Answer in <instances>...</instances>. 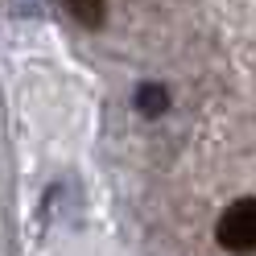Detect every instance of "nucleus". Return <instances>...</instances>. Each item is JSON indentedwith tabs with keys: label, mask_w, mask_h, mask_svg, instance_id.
<instances>
[{
	"label": "nucleus",
	"mask_w": 256,
	"mask_h": 256,
	"mask_svg": "<svg viewBox=\"0 0 256 256\" xmlns=\"http://www.w3.org/2000/svg\"><path fill=\"white\" fill-rule=\"evenodd\" d=\"M215 240L232 256H252L256 252V198H236L215 223Z\"/></svg>",
	"instance_id": "f257e3e1"
},
{
	"label": "nucleus",
	"mask_w": 256,
	"mask_h": 256,
	"mask_svg": "<svg viewBox=\"0 0 256 256\" xmlns=\"http://www.w3.org/2000/svg\"><path fill=\"white\" fill-rule=\"evenodd\" d=\"M62 4H66L70 21L83 25V29H100L108 21V4H104V0H62Z\"/></svg>",
	"instance_id": "7ed1b4c3"
},
{
	"label": "nucleus",
	"mask_w": 256,
	"mask_h": 256,
	"mask_svg": "<svg viewBox=\"0 0 256 256\" xmlns=\"http://www.w3.org/2000/svg\"><path fill=\"white\" fill-rule=\"evenodd\" d=\"M136 112H140V116H145V120H157V116H166V112H170V91L162 87V83H145V87H136Z\"/></svg>",
	"instance_id": "f03ea898"
}]
</instances>
